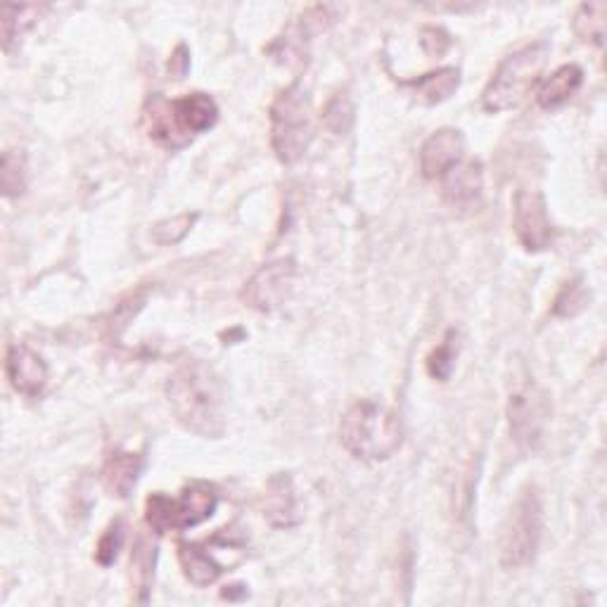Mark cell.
Returning <instances> with one entry per match:
<instances>
[{
	"label": "cell",
	"mask_w": 607,
	"mask_h": 607,
	"mask_svg": "<svg viewBox=\"0 0 607 607\" xmlns=\"http://www.w3.org/2000/svg\"><path fill=\"white\" fill-rule=\"evenodd\" d=\"M543 498L537 486H527L515 501L506 525L501 531V565L506 570H522L535 562L543 539Z\"/></svg>",
	"instance_id": "obj_5"
},
{
	"label": "cell",
	"mask_w": 607,
	"mask_h": 607,
	"mask_svg": "<svg viewBox=\"0 0 607 607\" xmlns=\"http://www.w3.org/2000/svg\"><path fill=\"white\" fill-rule=\"evenodd\" d=\"M297 276L300 271L294 259L271 261L261 266V269L247 280L240 297L249 308L259 311V314H273L276 308L290 302L294 285H297Z\"/></svg>",
	"instance_id": "obj_8"
},
{
	"label": "cell",
	"mask_w": 607,
	"mask_h": 607,
	"mask_svg": "<svg viewBox=\"0 0 607 607\" xmlns=\"http://www.w3.org/2000/svg\"><path fill=\"white\" fill-rule=\"evenodd\" d=\"M155 560H157V548L145 537H140L131 555V570H133L131 574H133V584H136V588L140 591L138 596L140 603H145L147 594H150V586L155 580Z\"/></svg>",
	"instance_id": "obj_20"
},
{
	"label": "cell",
	"mask_w": 607,
	"mask_h": 607,
	"mask_svg": "<svg viewBox=\"0 0 607 607\" xmlns=\"http://www.w3.org/2000/svg\"><path fill=\"white\" fill-rule=\"evenodd\" d=\"M588 302H591V292L586 290L584 280L574 278L570 283L562 285L551 311L558 318H574L576 314H582V311L588 306Z\"/></svg>",
	"instance_id": "obj_23"
},
{
	"label": "cell",
	"mask_w": 607,
	"mask_h": 607,
	"mask_svg": "<svg viewBox=\"0 0 607 607\" xmlns=\"http://www.w3.org/2000/svg\"><path fill=\"white\" fill-rule=\"evenodd\" d=\"M122 546H124V522L122 520H114L105 529V535H102L100 541H98V548H95L98 565H102V567L114 565V560L120 558Z\"/></svg>",
	"instance_id": "obj_28"
},
{
	"label": "cell",
	"mask_w": 607,
	"mask_h": 607,
	"mask_svg": "<svg viewBox=\"0 0 607 607\" xmlns=\"http://www.w3.org/2000/svg\"><path fill=\"white\" fill-rule=\"evenodd\" d=\"M5 375L14 392L34 398L46 390L48 366L26 345H10L5 353Z\"/></svg>",
	"instance_id": "obj_10"
},
{
	"label": "cell",
	"mask_w": 607,
	"mask_h": 607,
	"mask_svg": "<svg viewBox=\"0 0 607 607\" xmlns=\"http://www.w3.org/2000/svg\"><path fill=\"white\" fill-rule=\"evenodd\" d=\"M143 468L145 458L140 453L116 451L108 458L105 468H102V484H105L112 496L126 498L133 492V486L138 484Z\"/></svg>",
	"instance_id": "obj_16"
},
{
	"label": "cell",
	"mask_w": 607,
	"mask_h": 607,
	"mask_svg": "<svg viewBox=\"0 0 607 607\" xmlns=\"http://www.w3.org/2000/svg\"><path fill=\"white\" fill-rule=\"evenodd\" d=\"M188 69H190V53H188V48L181 43V46L173 50L171 60H169V74H171L173 79H183L186 74H188Z\"/></svg>",
	"instance_id": "obj_30"
},
{
	"label": "cell",
	"mask_w": 607,
	"mask_h": 607,
	"mask_svg": "<svg viewBox=\"0 0 607 607\" xmlns=\"http://www.w3.org/2000/svg\"><path fill=\"white\" fill-rule=\"evenodd\" d=\"M218 508V492L210 482H190L179 498H173V515H176V531L198 527L216 513Z\"/></svg>",
	"instance_id": "obj_13"
},
{
	"label": "cell",
	"mask_w": 607,
	"mask_h": 607,
	"mask_svg": "<svg viewBox=\"0 0 607 607\" xmlns=\"http://www.w3.org/2000/svg\"><path fill=\"white\" fill-rule=\"evenodd\" d=\"M195 221H198V214H181V216L159 221V224H155L153 228V240L157 245H179L190 233V228L195 226Z\"/></svg>",
	"instance_id": "obj_27"
},
{
	"label": "cell",
	"mask_w": 607,
	"mask_h": 607,
	"mask_svg": "<svg viewBox=\"0 0 607 607\" xmlns=\"http://www.w3.org/2000/svg\"><path fill=\"white\" fill-rule=\"evenodd\" d=\"M145 522L155 535H169L176 531V515H173V498L167 494H150L145 501Z\"/></svg>",
	"instance_id": "obj_24"
},
{
	"label": "cell",
	"mask_w": 607,
	"mask_h": 607,
	"mask_svg": "<svg viewBox=\"0 0 607 607\" xmlns=\"http://www.w3.org/2000/svg\"><path fill=\"white\" fill-rule=\"evenodd\" d=\"M271 145L276 157L283 165L300 161L308 143L314 138V126H311V102L302 91L300 83L288 86L271 102Z\"/></svg>",
	"instance_id": "obj_6"
},
{
	"label": "cell",
	"mask_w": 607,
	"mask_h": 607,
	"mask_svg": "<svg viewBox=\"0 0 607 607\" xmlns=\"http://www.w3.org/2000/svg\"><path fill=\"white\" fill-rule=\"evenodd\" d=\"M551 413V396L535 380H529L510 392L508 425L517 449L537 451L541 447Z\"/></svg>",
	"instance_id": "obj_7"
},
{
	"label": "cell",
	"mask_w": 607,
	"mask_h": 607,
	"mask_svg": "<svg viewBox=\"0 0 607 607\" xmlns=\"http://www.w3.org/2000/svg\"><path fill=\"white\" fill-rule=\"evenodd\" d=\"M453 361H456V333L449 330L447 337H443V342L427 357V373L439 382H447L451 378Z\"/></svg>",
	"instance_id": "obj_26"
},
{
	"label": "cell",
	"mask_w": 607,
	"mask_h": 607,
	"mask_svg": "<svg viewBox=\"0 0 607 607\" xmlns=\"http://www.w3.org/2000/svg\"><path fill=\"white\" fill-rule=\"evenodd\" d=\"M484 173L477 159H461L456 167H451L441 176V192L456 210H472L480 204L482 198Z\"/></svg>",
	"instance_id": "obj_12"
},
{
	"label": "cell",
	"mask_w": 607,
	"mask_h": 607,
	"mask_svg": "<svg viewBox=\"0 0 607 607\" xmlns=\"http://www.w3.org/2000/svg\"><path fill=\"white\" fill-rule=\"evenodd\" d=\"M548 57H551V43L548 41L529 43V46L508 55L484 88V112L501 114L520 108L531 88L539 83Z\"/></svg>",
	"instance_id": "obj_4"
},
{
	"label": "cell",
	"mask_w": 607,
	"mask_h": 607,
	"mask_svg": "<svg viewBox=\"0 0 607 607\" xmlns=\"http://www.w3.org/2000/svg\"><path fill=\"white\" fill-rule=\"evenodd\" d=\"M167 402L188 432L218 439L226 432V390L212 366L190 361L167 380Z\"/></svg>",
	"instance_id": "obj_1"
},
{
	"label": "cell",
	"mask_w": 607,
	"mask_h": 607,
	"mask_svg": "<svg viewBox=\"0 0 607 607\" xmlns=\"http://www.w3.org/2000/svg\"><path fill=\"white\" fill-rule=\"evenodd\" d=\"M263 517L278 529H288L297 525V496H294V486L290 475H276L266 484L263 503H261Z\"/></svg>",
	"instance_id": "obj_15"
},
{
	"label": "cell",
	"mask_w": 607,
	"mask_h": 607,
	"mask_svg": "<svg viewBox=\"0 0 607 607\" xmlns=\"http://www.w3.org/2000/svg\"><path fill=\"white\" fill-rule=\"evenodd\" d=\"M323 124L328 126V131L335 133V136H345V133H349L353 124V102L347 93L339 91L330 98V102L325 105V112H323Z\"/></svg>",
	"instance_id": "obj_25"
},
{
	"label": "cell",
	"mask_w": 607,
	"mask_h": 607,
	"mask_svg": "<svg viewBox=\"0 0 607 607\" xmlns=\"http://www.w3.org/2000/svg\"><path fill=\"white\" fill-rule=\"evenodd\" d=\"M513 228L527 251H543L553 243V224L539 190H517L513 202Z\"/></svg>",
	"instance_id": "obj_9"
},
{
	"label": "cell",
	"mask_w": 607,
	"mask_h": 607,
	"mask_svg": "<svg viewBox=\"0 0 607 607\" xmlns=\"http://www.w3.org/2000/svg\"><path fill=\"white\" fill-rule=\"evenodd\" d=\"M463 133L458 128H439L420 147V171L425 179H441L463 157Z\"/></svg>",
	"instance_id": "obj_11"
},
{
	"label": "cell",
	"mask_w": 607,
	"mask_h": 607,
	"mask_svg": "<svg viewBox=\"0 0 607 607\" xmlns=\"http://www.w3.org/2000/svg\"><path fill=\"white\" fill-rule=\"evenodd\" d=\"M420 46L429 57H439L451 48V36L439 26H425L420 32Z\"/></svg>",
	"instance_id": "obj_29"
},
{
	"label": "cell",
	"mask_w": 607,
	"mask_h": 607,
	"mask_svg": "<svg viewBox=\"0 0 607 607\" xmlns=\"http://www.w3.org/2000/svg\"><path fill=\"white\" fill-rule=\"evenodd\" d=\"M582 83H584V69L580 65H562L541 83L537 93L539 108L555 110L560 105H565V102L580 91Z\"/></svg>",
	"instance_id": "obj_18"
},
{
	"label": "cell",
	"mask_w": 607,
	"mask_h": 607,
	"mask_svg": "<svg viewBox=\"0 0 607 607\" xmlns=\"http://www.w3.org/2000/svg\"><path fill=\"white\" fill-rule=\"evenodd\" d=\"M179 562L183 576L198 588H206L218 582V576L224 574V565L214 558L212 553V543H179Z\"/></svg>",
	"instance_id": "obj_14"
},
{
	"label": "cell",
	"mask_w": 607,
	"mask_h": 607,
	"mask_svg": "<svg viewBox=\"0 0 607 607\" xmlns=\"http://www.w3.org/2000/svg\"><path fill=\"white\" fill-rule=\"evenodd\" d=\"M339 441L359 461H387L402 449V420L387 406L359 402L342 416Z\"/></svg>",
	"instance_id": "obj_3"
},
{
	"label": "cell",
	"mask_w": 607,
	"mask_h": 607,
	"mask_svg": "<svg viewBox=\"0 0 607 607\" xmlns=\"http://www.w3.org/2000/svg\"><path fill=\"white\" fill-rule=\"evenodd\" d=\"M218 122V105L206 93H188L183 98L167 100L153 95L143 110V124L147 136L167 150H179L190 145L200 133L210 131Z\"/></svg>",
	"instance_id": "obj_2"
},
{
	"label": "cell",
	"mask_w": 607,
	"mask_h": 607,
	"mask_svg": "<svg viewBox=\"0 0 607 607\" xmlns=\"http://www.w3.org/2000/svg\"><path fill=\"white\" fill-rule=\"evenodd\" d=\"M29 183L26 157L22 150H5L3 161H0V188H3L5 198L24 195Z\"/></svg>",
	"instance_id": "obj_22"
},
{
	"label": "cell",
	"mask_w": 607,
	"mask_h": 607,
	"mask_svg": "<svg viewBox=\"0 0 607 607\" xmlns=\"http://www.w3.org/2000/svg\"><path fill=\"white\" fill-rule=\"evenodd\" d=\"M574 34L580 36L584 43L591 46H605V34H607V3L605 0H591V3L580 5L572 20Z\"/></svg>",
	"instance_id": "obj_19"
},
{
	"label": "cell",
	"mask_w": 607,
	"mask_h": 607,
	"mask_svg": "<svg viewBox=\"0 0 607 607\" xmlns=\"http://www.w3.org/2000/svg\"><path fill=\"white\" fill-rule=\"evenodd\" d=\"M41 14L38 5H3L0 8V29H3V50L8 53Z\"/></svg>",
	"instance_id": "obj_21"
},
{
	"label": "cell",
	"mask_w": 607,
	"mask_h": 607,
	"mask_svg": "<svg viewBox=\"0 0 607 607\" xmlns=\"http://www.w3.org/2000/svg\"><path fill=\"white\" fill-rule=\"evenodd\" d=\"M402 86L413 91V95H416L423 105H439V102L449 100L458 91V86H461V71L456 67H441L437 71L423 74L418 79L402 81Z\"/></svg>",
	"instance_id": "obj_17"
}]
</instances>
